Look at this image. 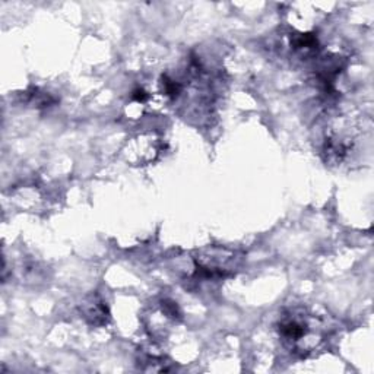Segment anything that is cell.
Segmentation results:
<instances>
[{
	"label": "cell",
	"mask_w": 374,
	"mask_h": 374,
	"mask_svg": "<svg viewBox=\"0 0 374 374\" xmlns=\"http://www.w3.org/2000/svg\"><path fill=\"white\" fill-rule=\"evenodd\" d=\"M278 330L287 348L300 357L314 354L325 343L326 338L321 318L304 309H294L284 314Z\"/></svg>",
	"instance_id": "6da1fadb"
},
{
	"label": "cell",
	"mask_w": 374,
	"mask_h": 374,
	"mask_svg": "<svg viewBox=\"0 0 374 374\" xmlns=\"http://www.w3.org/2000/svg\"><path fill=\"white\" fill-rule=\"evenodd\" d=\"M148 94L144 90H136L133 92V100H136L137 103H145L148 100Z\"/></svg>",
	"instance_id": "3957f363"
},
{
	"label": "cell",
	"mask_w": 374,
	"mask_h": 374,
	"mask_svg": "<svg viewBox=\"0 0 374 374\" xmlns=\"http://www.w3.org/2000/svg\"><path fill=\"white\" fill-rule=\"evenodd\" d=\"M82 312H84L87 321L94 326H104L110 321V313L105 307V304L99 297L88 298L84 303V306H82Z\"/></svg>",
	"instance_id": "7a4b0ae2"
}]
</instances>
